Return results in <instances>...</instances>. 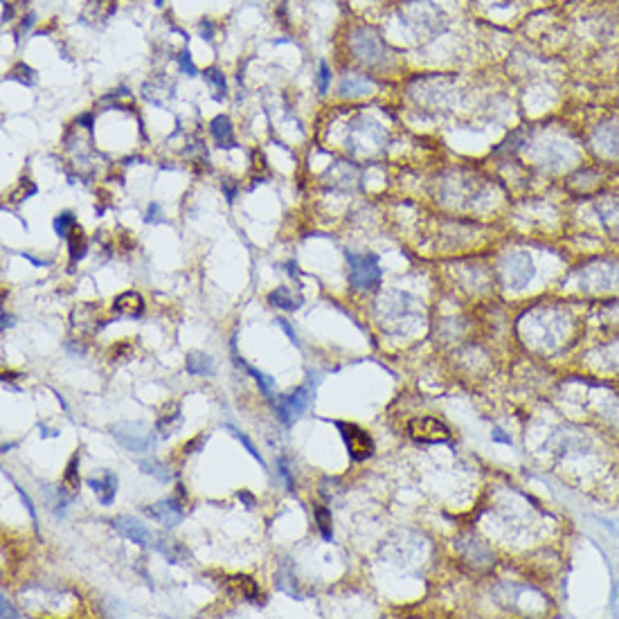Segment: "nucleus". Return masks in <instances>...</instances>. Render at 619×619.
<instances>
[{
	"instance_id": "1",
	"label": "nucleus",
	"mask_w": 619,
	"mask_h": 619,
	"mask_svg": "<svg viewBox=\"0 0 619 619\" xmlns=\"http://www.w3.org/2000/svg\"><path fill=\"white\" fill-rule=\"evenodd\" d=\"M315 385H318V381H313V374L309 376V381L297 387L295 392H290L286 397H280L275 401V410L277 414H280V419L290 426L295 419H300L302 414H305L311 406V401L315 397Z\"/></svg>"
},
{
	"instance_id": "2",
	"label": "nucleus",
	"mask_w": 619,
	"mask_h": 619,
	"mask_svg": "<svg viewBox=\"0 0 619 619\" xmlns=\"http://www.w3.org/2000/svg\"><path fill=\"white\" fill-rule=\"evenodd\" d=\"M349 263V284L358 290H372L381 282V266L376 255H356L347 252Z\"/></svg>"
},
{
	"instance_id": "3",
	"label": "nucleus",
	"mask_w": 619,
	"mask_h": 619,
	"mask_svg": "<svg viewBox=\"0 0 619 619\" xmlns=\"http://www.w3.org/2000/svg\"><path fill=\"white\" fill-rule=\"evenodd\" d=\"M351 50H353V57L363 61L365 66H381L387 59V47L381 41V36L368 28H360L353 32Z\"/></svg>"
},
{
	"instance_id": "4",
	"label": "nucleus",
	"mask_w": 619,
	"mask_h": 619,
	"mask_svg": "<svg viewBox=\"0 0 619 619\" xmlns=\"http://www.w3.org/2000/svg\"><path fill=\"white\" fill-rule=\"evenodd\" d=\"M502 280L509 288H525L529 282L534 280V261L527 252L518 250V252H509L507 257L502 259Z\"/></svg>"
},
{
	"instance_id": "5",
	"label": "nucleus",
	"mask_w": 619,
	"mask_h": 619,
	"mask_svg": "<svg viewBox=\"0 0 619 619\" xmlns=\"http://www.w3.org/2000/svg\"><path fill=\"white\" fill-rule=\"evenodd\" d=\"M113 437L118 439V444L124 446L126 450L131 453H144V450H151L156 444L154 439V433L149 431V428L144 424H115L113 426Z\"/></svg>"
},
{
	"instance_id": "6",
	"label": "nucleus",
	"mask_w": 619,
	"mask_h": 619,
	"mask_svg": "<svg viewBox=\"0 0 619 619\" xmlns=\"http://www.w3.org/2000/svg\"><path fill=\"white\" fill-rule=\"evenodd\" d=\"M336 428L340 431L345 439V446L349 450V458L353 462H363L374 455V439L363 431V428L353 426V424H343V421H336Z\"/></svg>"
},
{
	"instance_id": "7",
	"label": "nucleus",
	"mask_w": 619,
	"mask_h": 619,
	"mask_svg": "<svg viewBox=\"0 0 619 619\" xmlns=\"http://www.w3.org/2000/svg\"><path fill=\"white\" fill-rule=\"evenodd\" d=\"M408 433L419 444H446L450 439L448 426L435 419V416H416L408 424Z\"/></svg>"
},
{
	"instance_id": "8",
	"label": "nucleus",
	"mask_w": 619,
	"mask_h": 619,
	"mask_svg": "<svg viewBox=\"0 0 619 619\" xmlns=\"http://www.w3.org/2000/svg\"><path fill=\"white\" fill-rule=\"evenodd\" d=\"M592 149L599 158L619 160V118L606 120L592 131Z\"/></svg>"
},
{
	"instance_id": "9",
	"label": "nucleus",
	"mask_w": 619,
	"mask_h": 619,
	"mask_svg": "<svg viewBox=\"0 0 619 619\" xmlns=\"http://www.w3.org/2000/svg\"><path fill=\"white\" fill-rule=\"evenodd\" d=\"M110 527L115 529L120 536H124L126 540H133L135 545H140V547H154V543H156L154 540L156 534L151 532V529L144 523H140L133 516H118V518H113Z\"/></svg>"
},
{
	"instance_id": "10",
	"label": "nucleus",
	"mask_w": 619,
	"mask_h": 619,
	"mask_svg": "<svg viewBox=\"0 0 619 619\" xmlns=\"http://www.w3.org/2000/svg\"><path fill=\"white\" fill-rule=\"evenodd\" d=\"M144 513L149 518H154V521H158L160 525L169 527V529L176 527V525H181L183 516H185L183 507H181V504H176V500H160L156 504H151V507H147Z\"/></svg>"
},
{
	"instance_id": "11",
	"label": "nucleus",
	"mask_w": 619,
	"mask_h": 619,
	"mask_svg": "<svg viewBox=\"0 0 619 619\" xmlns=\"http://www.w3.org/2000/svg\"><path fill=\"white\" fill-rule=\"evenodd\" d=\"M88 487H91L97 494L99 502H102L104 507H108V504L115 500V496H118V475L106 471L99 479H95V477L88 479Z\"/></svg>"
},
{
	"instance_id": "12",
	"label": "nucleus",
	"mask_w": 619,
	"mask_h": 619,
	"mask_svg": "<svg viewBox=\"0 0 619 619\" xmlns=\"http://www.w3.org/2000/svg\"><path fill=\"white\" fill-rule=\"evenodd\" d=\"M374 91V84L368 77H360V74H345L343 81L338 86V95L340 97H363Z\"/></svg>"
},
{
	"instance_id": "13",
	"label": "nucleus",
	"mask_w": 619,
	"mask_h": 619,
	"mask_svg": "<svg viewBox=\"0 0 619 619\" xmlns=\"http://www.w3.org/2000/svg\"><path fill=\"white\" fill-rule=\"evenodd\" d=\"M225 586L232 595H239L248 601H259V586L255 584V579L248 577V574H234V577L227 579Z\"/></svg>"
},
{
	"instance_id": "14",
	"label": "nucleus",
	"mask_w": 619,
	"mask_h": 619,
	"mask_svg": "<svg viewBox=\"0 0 619 619\" xmlns=\"http://www.w3.org/2000/svg\"><path fill=\"white\" fill-rule=\"evenodd\" d=\"M210 131H212L214 142H217L219 147H225V149L234 147V131H232V122H230V118H227V115L214 118L210 122Z\"/></svg>"
},
{
	"instance_id": "15",
	"label": "nucleus",
	"mask_w": 619,
	"mask_h": 619,
	"mask_svg": "<svg viewBox=\"0 0 619 619\" xmlns=\"http://www.w3.org/2000/svg\"><path fill=\"white\" fill-rule=\"evenodd\" d=\"M113 309H115L120 315H126V318H140L142 311H144V300L140 297V293L129 290V293H122L115 300Z\"/></svg>"
},
{
	"instance_id": "16",
	"label": "nucleus",
	"mask_w": 619,
	"mask_h": 619,
	"mask_svg": "<svg viewBox=\"0 0 619 619\" xmlns=\"http://www.w3.org/2000/svg\"><path fill=\"white\" fill-rule=\"evenodd\" d=\"M154 550H158L160 554H165V559L169 563H178V561L189 559V552L181 545V543L174 540V538H167V536H156Z\"/></svg>"
},
{
	"instance_id": "17",
	"label": "nucleus",
	"mask_w": 619,
	"mask_h": 619,
	"mask_svg": "<svg viewBox=\"0 0 619 619\" xmlns=\"http://www.w3.org/2000/svg\"><path fill=\"white\" fill-rule=\"evenodd\" d=\"M187 372L196 376H212L214 374V363L208 353L203 351H192L187 353Z\"/></svg>"
},
{
	"instance_id": "18",
	"label": "nucleus",
	"mask_w": 619,
	"mask_h": 619,
	"mask_svg": "<svg viewBox=\"0 0 619 619\" xmlns=\"http://www.w3.org/2000/svg\"><path fill=\"white\" fill-rule=\"evenodd\" d=\"M469 545H471V550H466L464 545H460V550L464 552V557L469 559L475 567H487V565H491L494 557H491L489 550L482 545V543H479L477 538H469Z\"/></svg>"
},
{
	"instance_id": "19",
	"label": "nucleus",
	"mask_w": 619,
	"mask_h": 619,
	"mask_svg": "<svg viewBox=\"0 0 619 619\" xmlns=\"http://www.w3.org/2000/svg\"><path fill=\"white\" fill-rule=\"evenodd\" d=\"M597 212L606 227H619V200H613V198L601 200L597 205Z\"/></svg>"
},
{
	"instance_id": "20",
	"label": "nucleus",
	"mask_w": 619,
	"mask_h": 619,
	"mask_svg": "<svg viewBox=\"0 0 619 619\" xmlns=\"http://www.w3.org/2000/svg\"><path fill=\"white\" fill-rule=\"evenodd\" d=\"M268 302L273 307H277V309H284V311H295L297 309V305H300V300H295L293 297V293H290L288 288H275L273 293L268 295Z\"/></svg>"
},
{
	"instance_id": "21",
	"label": "nucleus",
	"mask_w": 619,
	"mask_h": 619,
	"mask_svg": "<svg viewBox=\"0 0 619 619\" xmlns=\"http://www.w3.org/2000/svg\"><path fill=\"white\" fill-rule=\"evenodd\" d=\"M203 77H205L208 86L212 88V95L217 97V99H221V97L227 95V84H225V77H223V72H221V70H217V68H208V70L203 72Z\"/></svg>"
},
{
	"instance_id": "22",
	"label": "nucleus",
	"mask_w": 619,
	"mask_h": 619,
	"mask_svg": "<svg viewBox=\"0 0 619 619\" xmlns=\"http://www.w3.org/2000/svg\"><path fill=\"white\" fill-rule=\"evenodd\" d=\"M140 469H142V473H147V475L158 477L160 482H169V479H171V471H169L162 462H158V460H142V462H140Z\"/></svg>"
},
{
	"instance_id": "23",
	"label": "nucleus",
	"mask_w": 619,
	"mask_h": 619,
	"mask_svg": "<svg viewBox=\"0 0 619 619\" xmlns=\"http://www.w3.org/2000/svg\"><path fill=\"white\" fill-rule=\"evenodd\" d=\"M77 466H79V455H74V458L70 460V464H68L66 475H63V487L70 491V496L77 494V489H79V469H77Z\"/></svg>"
},
{
	"instance_id": "24",
	"label": "nucleus",
	"mask_w": 619,
	"mask_h": 619,
	"mask_svg": "<svg viewBox=\"0 0 619 619\" xmlns=\"http://www.w3.org/2000/svg\"><path fill=\"white\" fill-rule=\"evenodd\" d=\"M68 242H70V257H72V261L81 259L86 255V239L81 234V227H77V225L72 227V232L68 234Z\"/></svg>"
},
{
	"instance_id": "25",
	"label": "nucleus",
	"mask_w": 619,
	"mask_h": 619,
	"mask_svg": "<svg viewBox=\"0 0 619 619\" xmlns=\"http://www.w3.org/2000/svg\"><path fill=\"white\" fill-rule=\"evenodd\" d=\"M315 521H318V529L324 540H331L334 538V529H331V511L322 507V504H318L315 507Z\"/></svg>"
},
{
	"instance_id": "26",
	"label": "nucleus",
	"mask_w": 619,
	"mask_h": 619,
	"mask_svg": "<svg viewBox=\"0 0 619 619\" xmlns=\"http://www.w3.org/2000/svg\"><path fill=\"white\" fill-rule=\"evenodd\" d=\"M74 225H77V221H74V214L72 212H61L59 217L55 219V232L59 237H66L68 239V234L72 232Z\"/></svg>"
},
{
	"instance_id": "27",
	"label": "nucleus",
	"mask_w": 619,
	"mask_h": 619,
	"mask_svg": "<svg viewBox=\"0 0 619 619\" xmlns=\"http://www.w3.org/2000/svg\"><path fill=\"white\" fill-rule=\"evenodd\" d=\"M225 428H227V431H230V433H232V435H234V437H237L239 441H242V444L246 446V450H248V453L252 455V458H255V460H257V462H259V464L263 466V469H266V462H263V458H261V455H259V450L255 448V444H252V441H250V439H248V437H246L244 433H239V431H237V428H234V426H225Z\"/></svg>"
},
{
	"instance_id": "28",
	"label": "nucleus",
	"mask_w": 619,
	"mask_h": 619,
	"mask_svg": "<svg viewBox=\"0 0 619 619\" xmlns=\"http://www.w3.org/2000/svg\"><path fill=\"white\" fill-rule=\"evenodd\" d=\"M242 365H244V368L248 370V374H252V376H255V381H257V385H259V387L263 390V392H266V394L271 397V394H273V387H275V383H273V378H271V376H266V374H261V372H257L255 368H252V365H246L244 360H242Z\"/></svg>"
},
{
	"instance_id": "29",
	"label": "nucleus",
	"mask_w": 619,
	"mask_h": 619,
	"mask_svg": "<svg viewBox=\"0 0 619 619\" xmlns=\"http://www.w3.org/2000/svg\"><path fill=\"white\" fill-rule=\"evenodd\" d=\"M329 84H331V70L326 66V61H320V70H318V91L320 95H324L329 91Z\"/></svg>"
},
{
	"instance_id": "30",
	"label": "nucleus",
	"mask_w": 619,
	"mask_h": 619,
	"mask_svg": "<svg viewBox=\"0 0 619 619\" xmlns=\"http://www.w3.org/2000/svg\"><path fill=\"white\" fill-rule=\"evenodd\" d=\"M178 66H181V72L189 74V77H194V74H198V70H196V66H194V61H192V55H189V50H187V47H185L183 52L178 55Z\"/></svg>"
},
{
	"instance_id": "31",
	"label": "nucleus",
	"mask_w": 619,
	"mask_h": 619,
	"mask_svg": "<svg viewBox=\"0 0 619 619\" xmlns=\"http://www.w3.org/2000/svg\"><path fill=\"white\" fill-rule=\"evenodd\" d=\"M277 471H280V475L284 477V482H286L288 491H293V489H295V482H293V477H290V469H288L286 458H280V462H277Z\"/></svg>"
},
{
	"instance_id": "32",
	"label": "nucleus",
	"mask_w": 619,
	"mask_h": 619,
	"mask_svg": "<svg viewBox=\"0 0 619 619\" xmlns=\"http://www.w3.org/2000/svg\"><path fill=\"white\" fill-rule=\"evenodd\" d=\"M16 491H18V496H21V500H23V504H25V509L30 511V518L34 521V525H36V509H34V504H32V500H30V496L25 494V491L16 484Z\"/></svg>"
},
{
	"instance_id": "33",
	"label": "nucleus",
	"mask_w": 619,
	"mask_h": 619,
	"mask_svg": "<svg viewBox=\"0 0 619 619\" xmlns=\"http://www.w3.org/2000/svg\"><path fill=\"white\" fill-rule=\"evenodd\" d=\"M34 23H36V14H28V16H25V21L21 23V28H18V41H21L23 34H28L34 28Z\"/></svg>"
},
{
	"instance_id": "34",
	"label": "nucleus",
	"mask_w": 619,
	"mask_h": 619,
	"mask_svg": "<svg viewBox=\"0 0 619 619\" xmlns=\"http://www.w3.org/2000/svg\"><path fill=\"white\" fill-rule=\"evenodd\" d=\"M198 32H200V36H203L205 41H212V34H214V25L210 23V21H200V25H198Z\"/></svg>"
},
{
	"instance_id": "35",
	"label": "nucleus",
	"mask_w": 619,
	"mask_h": 619,
	"mask_svg": "<svg viewBox=\"0 0 619 619\" xmlns=\"http://www.w3.org/2000/svg\"><path fill=\"white\" fill-rule=\"evenodd\" d=\"M0 611H3V613H0L3 617H21V615H18L14 608H11V606H9V601H7V597H5V595L0 597Z\"/></svg>"
},
{
	"instance_id": "36",
	"label": "nucleus",
	"mask_w": 619,
	"mask_h": 619,
	"mask_svg": "<svg viewBox=\"0 0 619 619\" xmlns=\"http://www.w3.org/2000/svg\"><path fill=\"white\" fill-rule=\"evenodd\" d=\"M277 324H280V326H282V329H284V331L288 334V338H290V340H293V343H295V345H300V343H297V336H295V331H293V329H290V324H288L286 320H282V318H280V320H277Z\"/></svg>"
},
{
	"instance_id": "37",
	"label": "nucleus",
	"mask_w": 619,
	"mask_h": 619,
	"mask_svg": "<svg viewBox=\"0 0 619 619\" xmlns=\"http://www.w3.org/2000/svg\"><path fill=\"white\" fill-rule=\"evenodd\" d=\"M158 212H160L158 203H151V205H149V210H147V217H144V221H156V219H158Z\"/></svg>"
},
{
	"instance_id": "38",
	"label": "nucleus",
	"mask_w": 619,
	"mask_h": 619,
	"mask_svg": "<svg viewBox=\"0 0 619 619\" xmlns=\"http://www.w3.org/2000/svg\"><path fill=\"white\" fill-rule=\"evenodd\" d=\"M14 18V7H11L7 0H3V21L7 23V21H11Z\"/></svg>"
},
{
	"instance_id": "39",
	"label": "nucleus",
	"mask_w": 619,
	"mask_h": 619,
	"mask_svg": "<svg viewBox=\"0 0 619 619\" xmlns=\"http://www.w3.org/2000/svg\"><path fill=\"white\" fill-rule=\"evenodd\" d=\"M494 439H496V441H502V444H511V437L504 435V433L500 431V428H496V431H494Z\"/></svg>"
},
{
	"instance_id": "40",
	"label": "nucleus",
	"mask_w": 619,
	"mask_h": 619,
	"mask_svg": "<svg viewBox=\"0 0 619 619\" xmlns=\"http://www.w3.org/2000/svg\"><path fill=\"white\" fill-rule=\"evenodd\" d=\"M79 122H81V124L86 126V129H88V131H91V129H93V115H91V113H86V115H81V118H79Z\"/></svg>"
},
{
	"instance_id": "41",
	"label": "nucleus",
	"mask_w": 619,
	"mask_h": 619,
	"mask_svg": "<svg viewBox=\"0 0 619 619\" xmlns=\"http://www.w3.org/2000/svg\"><path fill=\"white\" fill-rule=\"evenodd\" d=\"M223 189H225V196H227V200H230V203H232V200H234V194H237V189H234V187H230L227 183H223Z\"/></svg>"
},
{
	"instance_id": "42",
	"label": "nucleus",
	"mask_w": 619,
	"mask_h": 619,
	"mask_svg": "<svg viewBox=\"0 0 619 619\" xmlns=\"http://www.w3.org/2000/svg\"><path fill=\"white\" fill-rule=\"evenodd\" d=\"M239 498L246 500V502H248V507H252V504H255V498H252L250 494H246V491H239Z\"/></svg>"
},
{
	"instance_id": "43",
	"label": "nucleus",
	"mask_w": 619,
	"mask_h": 619,
	"mask_svg": "<svg viewBox=\"0 0 619 619\" xmlns=\"http://www.w3.org/2000/svg\"><path fill=\"white\" fill-rule=\"evenodd\" d=\"M9 322H11V318H9L7 313H3V329H7V326H11Z\"/></svg>"
},
{
	"instance_id": "44",
	"label": "nucleus",
	"mask_w": 619,
	"mask_h": 619,
	"mask_svg": "<svg viewBox=\"0 0 619 619\" xmlns=\"http://www.w3.org/2000/svg\"><path fill=\"white\" fill-rule=\"evenodd\" d=\"M156 5H158V7H162V5H165V0H156Z\"/></svg>"
}]
</instances>
